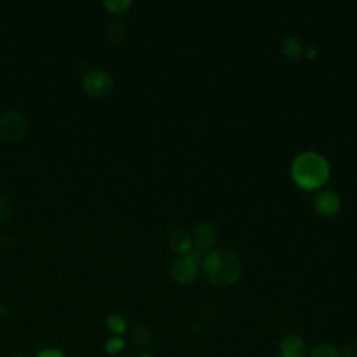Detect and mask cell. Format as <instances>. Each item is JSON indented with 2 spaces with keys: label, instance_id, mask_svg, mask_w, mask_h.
I'll return each mask as SVG.
<instances>
[{
  "label": "cell",
  "instance_id": "8992f818",
  "mask_svg": "<svg viewBox=\"0 0 357 357\" xmlns=\"http://www.w3.org/2000/svg\"><path fill=\"white\" fill-rule=\"evenodd\" d=\"M314 211L322 218H332L340 209V198L329 190H324L314 197Z\"/></svg>",
  "mask_w": 357,
  "mask_h": 357
},
{
  "label": "cell",
  "instance_id": "e0dca14e",
  "mask_svg": "<svg viewBox=\"0 0 357 357\" xmlns=\"http://www.w3.org/2000/svg\"><path fill=\"white\" fill-rule=\"evenodd\" d=\"M12 218V202L2 197L0 198V223L6 225Z\"/></svg>",
  "mask_w": 357,
  "mask_h": 357
},
{
  "label": "cell",
  "instance_id": "3957f363",
  "mask_svg": "<svg viewBox=\"0 0 357 357\" xmlns=\"http://www.w3.org/2000/svg\"><path fill=\"white\" fill-rule=\"evenodd\" d=\"M202 257L198 252L193 250L187 256H182L179 260L175 261L172 265V277L176 282L182 285L193 284L200 274Z\"/></svg>",
  "mask_w": 357,
  "mask_h": 357
},
{
  "label": "cell",
  "instance_id": "7a4b0ae2",
  "mask_svg": "<svg viewBox=\"0 0 357 357\" xmlns=\"http://www.w3.org/2000/svg\"><path fill=\"white\" fill-rule=\"evenodd\" d=\"M329 164L317 153H304L292 164L293 182L303 190H317L329 179Z\"/></svg>",
  "mask_w": 357,
  "mask_h": 357
},
{
  "label": "cell",
  "instance_id": "ac0fdd59",
  "mask_svg": "<svg viewBox=\"0 0 357 357\" xmlns=\"http://www.w3.org/2000/svg\"><path fill=\"white\" fill-rule=\"evenodd\" d=\"M35 357H67L60 349L58 347H45V349H41Z\"/></svg>",
  "mask_w": 357,
  "mask_h": 357
},
{
  "label": "cell",
  "instance_id": "9a60e30c",
  "mask_svg": "<svg viewBox=\"0 0 357 357\" xmlns=\"http://www.w3.org/2000/svg\"><path fill=\"white\" fill-rule=\"evenodd\" d=\"M310 357H342V356H340V351L335 346L324 343V345L317 346L311 351Z\"/></svg>",
  "mask_w": 357,
  "mask_h": 357
},
{
  "label": "cell",
  "instance_id": "5bb4252c",
  "mask_svg": "<svg viewBox=\"0 0 357 357\" xmlns=\"http://www.w3.org/2000/svg\"><path fill=\"white\" fill-rule=\"evenodd\" d=\"M103 347L106 354L117 356L126 349V340L123 336H110L109 339H106Z\"/></svg>",
  "mask_w": 357,
  "mask_h": 357
},
{
  "label": "cell",
  "instance_id": "2e32d148",
  "mask_svg": "<svg viewBox=\"0 0 357 357\" xmlns=\"http://www.w3.org/2000/svg\"><path fill=\"white\" fill-rule=\"evenodd\" d=\"M132 338H133V340H134L136 345H139V346H146V345H148V342H150V332H148V329L144 328V326H137V328L133 331Z\"/></svg>",
  "mask_w": 357,
  "mask_h": 357
},
{
  "label": "cell",
  "instance_id": "8fae6325",
  "mask_svg": "<svg viewBox=\"0 0 357 357\" xmlns=\"http://www.w3.org/2000/svg\"><path fill=\"white\" fill-rule=\"evenodd\" d=\"M105 324L113 336H123L128 332V321L119 314H109Z\"/></svg>",
  "mask_w": 357,
  "mask_h": 357
},
{
  "label": "cell",
  "instance_id": "7c38bea8",
  "mask_svg": "<svg viewBox=\"0 0 357 357\" xmlns=\"http://www.w3.org/2000/svg\"><path fill=\"white\" fill-rule=\"evenodd\" d=\"M282 52L288 59L296 60L303 55V45L299 38L288 37L282 44Z\"/></svg>",
  "mask_w": 357,
  "mask_h": 357
},
{
  "label": "cell",
  "instance_id": "52a82bcc",
  "mask_svg": "<svg viewBox=\"0 0 357 357\" xmlns=\"http://www.w3.org/2000/svg\"><path fill=\"white\" fill-rule=\"evenodd\" d=\"M194 243L195 252L200 254L208 252L216 243V229L211 223H200L194 232Z\"/></svg>",
  "mask_w": 357,
  "mask_h": 357
},
{
  "label": "cell",
  "instance_id": "ffe728a7",
  "mask_svg": "<svg viewBox=\"0 0 357 357\" xmlns=\"http://www.w3.org/2000/svg\"><path fill=\"white\" fill-rule=\"evenodd\" d=\"M306 56H307L308 59H314V58H317V56H318V52H317L314 48H310V49H307Z\"/></svg>",
  "mask_w": 357,
  "mask_h": 357
},
{
  "label": "cell",
  "instance_id": "4fadbf2b",
  "mask_svg": "<svg viewBox=\"0 0 357 357\" xmlns=\"http://www.w3.org/2000/svg\"><path fill=\"white\" fill-rule=\"evenodd\" d=\"M103 8L110 15L121 16L129 12V9L132 8V2L130 0H105Z\"/></svg>",
  "mask_w": 357,
  "mask_h": 357
},
{
  "label": "cell",
  "instance_id": "30bf717a",
  "mask_svg": "<svg viewBox=\"0 0 357 357\" xmlns=\"http://www.w3.org/2000/svg\"><path fill=\"white\" fill-rule=\"evenodd\" d=\"M128 37V27L123 21H112L106 28V38L113 45H121Z\"/></svg>",
  "mask_w": 357,
  "mask_h": 357
},
{
  "label": "cell",
  "instance_id": "6da1fadb",
  "mask_svg": "<svg viewBox=\"0 0 357 357\" xmlns=\"http://www.w3.org/2000/svg\"><path fill=\"white\" fill-rule=\"evenodd\" d=\"M201 268L207 279L216 286H230L242 275L239 257L229 250H214L208 253L201 261Z\"/></svg>",
  "mask_w": 357,
  "mask_h": 357
},
{
  "label": "cell",
  "instance_id": "277c9868",
  "mask_svg": "<svg viewBox=\"0 0 357 357\" xmlns=\"http://www.w3.org/2000/svg\"><path fill=\"white\" fill-rule=\"evenodd\" d=\"M27 134V122L19 112L8 110L0 114V137L17 143Z\"/></svg>",
  "mask_w": 357,
  "mask_h": 357
},
{
  "label": "cell",
  "instance_id": "44dd1931",
  "mask_svg": "<svg viewBox=\"0 0 357 357\" xmlns=\"http://www.w3.org/2000/svg\"><path fill=\"white\" fill-rule=\"evenodd\" d=\"M9 314V308L5 307V306H0V318H3Z\"/></svg>",
  "mask_w": 357,
  "mask_h": 357
},
{
  "label": "cell",
  "instance_id": "603a6c76",
  "mask_svg": "<svg viewBox=\"0 0 357 357\" xmlns=\"http://www.w3.org/2000/svg\"><path fill=\"white\" fill-rule=\"evenodd\" d=\"M13 357H26V356H13Z\"/></svg>",
  "mask_w": 357,
  "mask_h": 357
},
{
  "label": "cell",
  "instance_id": "9c48e42d",
  "mask_svg": "<svg viewBox=\"0 0 357 357\" xmlns=\"http://www.w3.org/2000/svg\"><path fill=\"white\" fill-rule=\"evenodd\" d=\"M171 247L180 256H187L193 252V237L186 230H175L171 236Z\"/></svg>",
  "mask_w": 357,
  "mask_h": 357
},
{
  "label": "cell",
  "instance_id": "7402d4cb",
  "mask_svg": "<svg viewBox=\"0 0 357 357\" xmlns=\"http://www.w3.org/2000/svg\"><path fill=\"white\" fill-rule=\"evenodd\" d=\"M140 357H154V356L153 354H141Z\"/></svg>",
  "mask_w": 357,
  "mask_h": 357
},
{
  "label": "cell",
  "instance_id": "d6986e66",
  "mask_svg": "<svg viewBox=\"0 0 357 357\" xmlns=\"http://www.w3.org/2000/svg\"><path fill=\"white\" fill-rule=\"evenodd\" d=\"M343 357H357V343H350L343 349Z\"/></svg>",
  "mask_w": 357,
  "mask_h": 357
},
{
  "label": "cell",
  "instance_id": "5b68a950",
  "mask_svg": "<svg viewBox=\"0 0 357 357\" xmlns=\"http://www.w3.org/2000/svg\"><path fill=\"white\" fill-rule=\"evenodd\" d=\"M82 89L92 98L106 96L113 89V78L105 70H91L82 78Z\"/></svg>",
  "mask_w": 357,
  "mask_h": 357
},
{
  "label": "cell",
  "instance_id": "ba28073f",
  "mask_svg": "<svg viewBox=\"0 0 357 357\" xmlns=\"http://www.w3.org/2000/svg\"><path fill=\"white\" fill-rule=\"evenodd\" d=\"M306 350L304 339L300 335L290 333L286 335L279 345V357H304Z\"/></svg>",
  "mask_w": 357,
  "mask_h": 357
}]
</instances>
